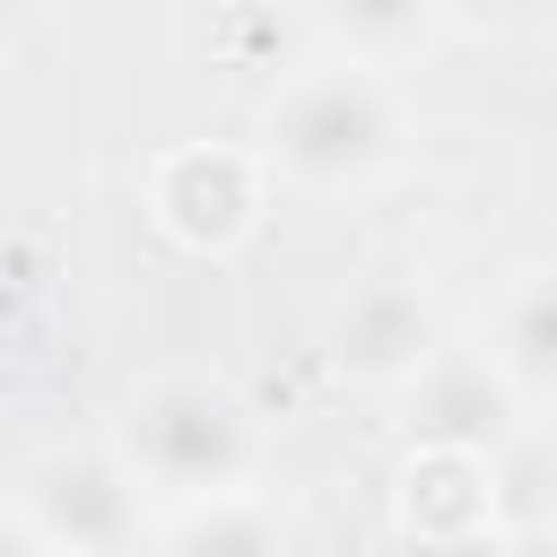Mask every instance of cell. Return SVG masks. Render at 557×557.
<instances>
[{
    "label": "cell",
    "instance_id": "cell-1",
    "mask_svg": "<svg viewBox=\"0 0 557 557\" xmlns=\"http://www.w3.org/2000/svg\"><path fill=\"white\" fill-rule=\"evenodd\" d=\"M252 148L296 191H366V183L400 174V157H409V104H400V87H392L383 61L322 52V61H296V70L270 78Z\"/></svg>",
    "mask_w": 557,
    "mask_h": 557
},
{
    "label": "cell",
    "instance_id": "cell-2",
    "mask_svg": "<svg viewBox=\"0 0 557 557\" xmlns=\"http://www.w3.org/2000/svg\"><path fill=\"white\" fill-rule=\"evenodd\" d=\"M122 453L157 496L209 505V496H244L261 479V418L218 374L165 366L122 392Z\"/></svg>",
    "mask_w": 557,
    "mask_h": 557
},
{
    "label": "cell",
    "instance_id": "cell-3",
    "mask_svg": "<svg viewBox=\"0 0 557 557\" xmlns=\"http://www.w3.org/2000/svg\"><path fill=\"white\" fill-rule=\"evenodd\" d=\"M148 479L113 444H44L9 479V522L35 557H139L148 540Z\"/></svg>",
    "mask_w": 557,
    "mask_h": 557
},
{
    "label": "cell",
    "instance_id": "cell-4",
    "mask_svg": "<svg viewBox=\"0 0 557 557\" xmlns=\"http://www.w3.org/2000/svg\"><path fill=\"white\" fill-rule=\"evenodd\" d=\"M270 183H278V174L261 165V148L191 139V148H165V157L148 165V218H157V235H165L174 252L218 261V252L252 244V226H261V209H270Z\"/></svg>",
    "mask_w": 557,
    "mask_h": 557
},
{
    "label": "cell",
    "instance_id": "cell-5",
    "mask_svg": "<svg viewBox=\"0 0 557 557\" xmlns=\"http://www.w3.org/2000/svg\"><path fill=\"white\" fill-rule=\"evenodd\" d=\"M409 435L418 444H453V453H513L522 444V383L496 366L487 339H444L409 383H400Z\"/></svg>",
    "mask_w": 557,
    "mask_h": 557
},
{
    "label": "cell",
    "instance_id": "cell-6",
    "mask_svg": "<svg viewBox=\"0 0 557 557\" xmlns=\"http://www.w3.org/2000/svg\"><path fill=\"white\" fill-rule=\"evenodd\" d=\"M435 348H444V322H435V305H426L409 278H366V287H348L339 313H331V366H339L348 383L400 392Z\"/></svg>",
    "mask_w": 557,
    "mask_h": 557
},
{
    "label": "cell",
    "instance_id": "cell-7",
    "mask_svg": "<svg viewBox=\"0 0 557 557\" xmlns=\"http://www.w3.org/2000/svg\"><path fill=\"white\" fill-rule=\"evenodd\" d=\"M392 522L400 540H444V531H505L496 505V453H453V444H418L392 479Z\"/></svg>",
    "mask_w": 557,
    "mask_h": 557
},
{
    "label": "cell",
    "instance_id": "cell-8",
    "mask_svg": "<svg viewBox=\"0 0 557 557\" xmlns=\"http://www.w3.org/2000/svg\"><path fill=\"white\" fill-rule=\"evenodd\" d=\"M487 348L522 383V400H557V261H531L487 305Z\"/></svg>",
    "mask_w": 557,
    "mask_h": 557
},
{
    "label": "cell",
    "instance_id": "cell-9",
    "mask_svg": "<svg viewBox=\"0 0 557 557\" xmlns=\"http://www.w3.org/2000/svg\"><path fill=\"white\" fill-rule=\"evenodd\" d=\"M313 17L331 26L339 52L400 70L409 52H426V35L444 26V0H313Z\"/></svg>",
    "mask_w": 557,
    "mask_h": 557
},
{
    "label": "cell",
    "instance_id": "cell-10",
    "mask_svg": "<svg viewBox=\"0 0 557 557\" xmlns=\"http://www.w3.org/2000/svg\"><path fill=\"white\" fill-rule=\"evenodd\" d=\"M165 557H287V522L244 487V496H209L183 505L165 531Z\"/></svg>",
    "mask_w": 557,
    "mask_h": 557
},
{
    "label": "cell",
    "instance_id": "cell-11",
    "mask_svg": "<svg viewBox=\"0 0 557 557\" xmlns=\"http://www.w3.org/2000/svg\"><path fill=\"white\" fill-rule=\"evenodd\" d=\"M548 17L557 0H444V26L470 44H513V35H540Z\"/></svg>",
    "mask_w": 557,
    "mask_h": 557
},
{
    "label": "cell",
    "instance_id": "cell-12",
    "mask_svg": "<svg viewBox=\"0 0 557 557\" xmlns=\"http://www.w3.org/2000/svg\"><path fill=\"white\" fill-rule=\"evenodd\" d=\"M400 557H505V531H444V540H400Z\"/></svg>",
    "mask_w": 557,
    "mask_h": 557
}]
</instances>
